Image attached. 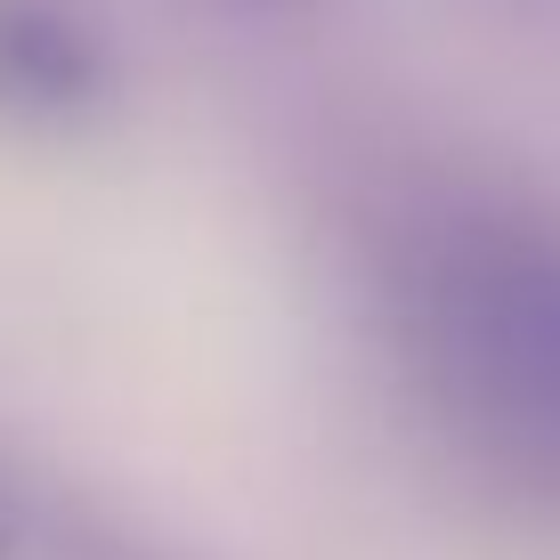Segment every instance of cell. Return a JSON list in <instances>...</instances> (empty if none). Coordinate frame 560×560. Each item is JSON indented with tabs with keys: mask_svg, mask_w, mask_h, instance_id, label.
Here are the masks:
<instances>
[{
	"mask_svg": "<svg viewBox=\"0 0 560 560\" xmlns=\"http://www.w3.org/2000/svg\"><path fill=\"white\" fill-rule=\"evenodd\" d=\"M415 365L520 495L560 512V211L455 203L398 260Z\"/></svg>",
	"mask_w": 560,
	"mask_h": 560,
	"instance_id": "6da1fadb",
	"label": "cell"
},
{
	"mask_svg": "<svg viewBox=\"0 0 560 560\" xmlns=\"http://www.w3.org/2000/svg\"><path fill=\"white\" fill-rule=\"evenodd\" d=\"M114 90V49L82 0H0V106L33 122L90 114Z\"/></svg>",
	"mask_w": 560,
	"mask_h": 560,
	"instance_id": "7a4b0ae2",
	"label": "cell"
},
{
	"mask_svg": "<svg viewBox=\"0 0 560 560\" xmlns=\"http://www.w3.org/2000/svg\"><path fill=\"white\" fill-rule=\"evenodd\" d=\"M57 560H171V552L130 528H106V520H66L57 528Z\"/></svg>",
	"mask_w": 560,
	"mask_h": 560,
	"instance_id": "3957f363",
	"label": "cell"
},
{
	"mask_svg": "<svg viewBox=\"0 0 560 560\" xmlns=\"http://www.w3.org/2000/svg\"><path fill=\"white\" fill-rule=\"evenodd\" d=\"M25 552V520H16V495L0 488V560H16Z\"/></svg>",
	"mask_w": 560,
	"mask_h": 560,
	"instance_id": "277c9868",
	"label": "cell"
}]
</instances>
